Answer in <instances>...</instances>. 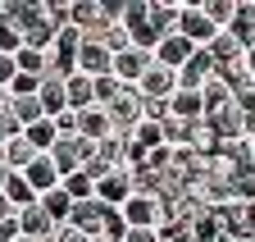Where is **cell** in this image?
Returning <instances> with one entry per match:
<instances>
[{"instance_id":"cell-1","label":"cell","mask_w":255,"mask_h":242,"mask_svg":"<svg viewBox=\"0 0 255 242\" xmlns=\"http://www.w3.org/2000/svg\"><path fill=\"white\" fill-rule=\"evenodd\" d=\"M69 224L73 229H82L91 242L96 238H119L123 233V224H119V215H114V210L110 206H101V201H73V210H69Z\"/></svg>"},{"instance_id":"cell-2","label":"cell","mask_w":255,"mask_h":242,"mask_svg":"<svg viewBox=\"0 0 255 242\" xmlns=\"http://www.w3.org/2000/svg\"><path fill=\"white\" fill-rule=\"evenodd\" d=\"M105 114H110V124H114V137H128L141 119H146V101H141V92L137 87H119L114 92V101L110 105H101Z\"/></svg>"},{"instance_id":"cell-3","label":"cell","mask_w":255,"mask_h":242,"mask_svg":"<svg viewBox=\"0 0 255 242\" xmlns=\"http://www.w3.org/2000/svg\"><path fill=\"white\" fill-rule=\"evenodd\" d=\"M91 156H96V146H91V142H82V137H73V133H59V137L50 142V151H46V160L55 165V174H59V178L78 174Z\"/></svg>"},{"instance_id":"cell-4","label":"cell","mask_w":255,"mask_h":242,"mask_svg":"<svg viewBox=\"0 0 255 242\" xmlns=\"http://www.w3.org/2000/svg\"><path fill=\"white\" fill-rule=\"evenodd\" d=\"M173 32L178 37H187L196 50H205L214 37H219V27L201 14V0H182V9H178V23H173Z\"/></svg>"},{"instance_id":"cell-5","label":"cell","mask_w":255,"mask_h":242,"mask_svg":"<svg viewBox=\"0 0 255 242\" xmlns=\"http://www.w3.org/2000/svg\"><path fill=\"white\" fill-rule=\"evenodd\" d=\"M114 215H119V224L123 229H159V224H164V206H159V201H150V197H128L119 210H114Z\"/></svg>"},{"instance_id":"cell-6","label":"cell","mask_w":255,"mask_h":242,"mask_svg":"<svg viewBox=\"0 0 255 242\" xmlns=\"http://www.w3.org/2000/svg\"><path fill=\"white\" fill-rule=\"evenodd\" d=\"M101 206L119 210L128 197H132V169H105L101 178H96V192H91Z\"/></svg>"},{"instance_id":"cell-7","label":"cell","mask_w":255,"mask_h":242,"mask_svg":"<svg viewBox=\"0 0 255 242\" xmlns=\"http://www.w3.org/2000/svg\"><path fill=\"white\" fill-rule=\"evenodd\" d=\"M73 137L101 146L105 137H114V124H110V114L101 105H87V110H73Z\"/></svg>"},{"instance_id":"cell-8","label":"cell","mask_w":255,"mask_h":242,"mask_svg":"<svg viewBox=\"0 0 255 242\" xmlns=\"http://www.w3.org/2000/svg\"><path fill=\"white\" fill-rule=\"evenodd\" d=\"M137 92H141L146 105H159V101H169V96L178 92V73L164 69V64H150V69L141 73V82H137Z\"/></svg>"},{"instance_id":"cell-9","label":"cell","mask_w":255,"mask_h":242,"mask_svg":"<svg viewBox=\"0 0 255 242\" xmlns=\"http://www.w3.org/2000/svg\"><path fill=\"white\" fill-rule=\"evenodd\" d=\"M155 64V59H150V50H137V46H128V50H119L114 55V64H110V73L123 82V87H137L141 82V73Z\"/></svg>"},{"instance_id":"cell-10","label":"cell","mask_w":255,"mask_h":242,"mask_svg":"<svg viewBox=\"0 0 255 242\" xmlns=\"http://www.w3.org/2000/svg\"><path fill=\"white\" fill-rule=\"evenodd\" d=\"M191 55H196V46H191L187 37H178V32H164V37L155 41V50H150V59H155V64H164V69H173V73L187 64Z\"/></svg>"},{"instance_id":"cell-11","label":"cell","mask_w":255,"mask_h":242,"mask_svg":"<svg viewBox=\"0 0 255 242\" xmlns=\"http://www.w3.org/2000/svg\"><path fill=\"white\" fill-rule=\"evenodd\" d=\"M110 64H114V55H110L101 41H82V46H78V55H73V69H78L82 78H105V73H110Z\"/></svg>"},{"instance_id":"cell-12","label":"cell","mask_w":255,"mask_h":242,"mask_svg":"<svg viewBox=\"0 0 255 242\" xmlns=\"http://www.w3.org/2000/svg\"><path fill=\"white\" fill-rule=\"evenodd\" d=\"M214 78V64H210V55L205 50H196L187 59V64L178 69V92H201V87Z\"/></svg>"},{"instance_id":"cell-13","label":"cell","mask_w":255,"mask_h":242,"mask_svg":"<svg viewBox=\"0 0 255 242\" xmlns=\"http://www.w3.org/2000/svg\"><path fill=\"white\" fill-rule=\"evenodd\" d=\"M14 229H18V238H50V229H55V220L46 215V210L32 201V206H23V210H14Z\"/></svg>"},{"instance_id":"cell-14","label":"cell","mask_w":255,"mask_h":242,"mask_svg":"<svg viewBox=\"0 0 255 242\" xmlns=\"http://www.w3.org/2000/svg\"><path fill=\"white\" fill-rule=\"evenodd\" d=\"M242 50L246 46H255V0H237V9H233V23L223 27Z\"/></svg>"},{"instance_id":"cell-15","label":"cell","mask_w":255,"mask_h":242,"mask_svg":"<svg viewBox=\"0 0 255 242\" xmlns=\"http://www.w3.org/2000/svg\"><path fill=\"white\" fill-rule=\"evenodd\" d=\"M178 9H182V0H146V27H150L155 37L173 32V23H178Z\"/></svg>"},{"instance_id":"cell-16","label":"cell","mask_w":255,"mask_h":242,"mask_svg":"<svg viewBox=\"0 0 255 242\" xmlns=\"http://www.w3.org/2000/svg\"><path fill=\"white\" fill-rule=\"evenodd\" d=\"M23 183L32 188V192H50V188H59V174H55V165L46 160V156H32V165L23 169Z\"/></svg>"},{"instance_id":"cell-17","label":"cell","mask_w":255,"mask_h":242,"mask_svg":"<svg viewBox=\"0 0 255 242\" xmlns=\"http://www.w3.org/2000/svg\"><path fill=\"white\" fill-rule=\"evenodd\" d=\"M32 156H37V151L27 146V137H23V133H18V137H9L5 146H0V160H5V169H9V174H23V169L32 165Z\"/></svg>"},{"instance_id":"cell-18","label":"cell","mask_w":255,"mask_h":242,"mask_svg":"<svg viewBox=\"0 0 255 242\" xmlns=\"http://www.w3.org/2000/svg\"><path fill=\"white\" fill-rule=\"evenodd\" d=\"M64 101H69V110H87V105H96V87H91V78L69 73V78H64Z\"/></svg>"},{"instance_id":"cell-19","label":"cell","mask_w":255,"mask_h":242,"mask_svg":"<svg viewBox=\"0 0 255 242\" xmlns=\"http://www.w3.org/2000/svg\"><path fill=\"white\" fill-rule=\"evenodd\" d=\"M228 105H233V92H228V82H223V78H210V82L201 87V114L210 119V114L228 110Z\"/></svg>"},{"instance_id":"cell-20","label":"cell","mask_w":255,"mask_h":242,"mask_svg":"<svg viewBox=\"0 0 255 242\" xmlns=\"http://www.w3.org/2000/svg\"><path fill=\"white\" fill-rule=\"evenodd\" d=\"M169 119H182V124H196L201 114V92H173L169 96Z\"/></svg>"},{"instance_id":"cell-21","label":"cell","mask_w":255,"mask_h":242,"mask_svg":"<svg viewBox=\"0 0 255 242\" xmlns=\"http://www.w3.org/2000/svg\"><path fill=\"white\" fill-rule=\"evenodd\" d=\"M5 105H9V114H14V124H18V128H32L37 119H46V114H41V101H37V96H9Z\"/></svg>"},{"instance_id":"cell-22","label":"cell","mask_w":255,"mask_h":242,"mask_svg":"<svg viewBox=\"0 0 255 242\" xmlns=\"http://www.w3.org/2000/svg\"><path fill=\"white\" fill-rule=\"evenodd\" d=\"M0 197H5V206H9V210H23V206L37 201V192L23 183V174H9V178H5V188H0Z\"/></svg>"},{"instance_id":"cell-23","label":"cell","mask_w":255,"mask_h":242,"mask_svg":"<svg viewBox=\"0 0 255 242\" xmlns=\"http://www.w3.org/2000/svg\"><path fill=\"white\" fill-rule=\"evenodd\" d=\"M46 50H27V46H18L14 50V73H27V78H46Z\"/></svg>"},{"instance_id":"cell-24","label":"cell","mask_w":255,"mask_h":242,"mask_svg":"<svg viewBox=\"0 0 255 242\" xmlns=\"http://www.w3.org/2000/svg\"><path fill=\"white\" fill-rule=\"evenodd\" d=\"M23 137H27V146L37 151V156H46V151H50V142L59 137V128H55V119H37L32 128H23Z\"/></svg>"},{"instance_id":"cell-25","label":"cell","mask_w":255,"mask_h":242,"mask_svg":"<svg viewBox=\"0 0 255 242\" xmlns=\"http://www.w3.org/2000/svg\"><path fill=\"white\" fill-rule=\"evenodd\" d=\"M37 206L46 210V215H50L55 224H64V220H69V210H73V201L64 197V188H50V192H41V197H37Z\"/></svg>"},{"instance_id":"cell-26","label":"cell","mask_w":255,"mask_h":242,"mask_svg":"<svg viewBox=\"0 0 255 242\" xmlns=\"http://www.w3.org/2000/svg\"><path fill=\"white\" fill-rule=\"evenodd\" d=\"M233 9H237V0H201V14H205V18L219 27V32L233 23Z\"/></svg>"},{"instance_id":"cell-27","label":"cell","mask_w":255,"mask_h":242,"mask_svg":"<svg viewBox=\"0 0 255 242\" xmlns=\"http://www.w3.org/2000/svg\"><path fill=\"white\" fill-rule=\"evenodd\" d=\"M59 188H64V197L69 201H91V192H96V183L78 169V174H69V178H59Z\"/></svg>"},{"instance_id":"cell-28","label":"cell","mask_w":255,"mask_h":242,"mask_svg":"<svg viewBox=\"0 0 255 242\" xmlns=\"http://www.w3.org/2000/svg\"><path fill=\"white\" fill-rule=\"evenodd\" d=\"M233 201H246V206L255 201V165L233 174Z\"/></svg>"},{"instance_id":"cell-29","label":"cell","mask_w":255,"mask_h":242,"mask_svg":"<svg viewBox=\"0 0 255 242\" xmlns=\"http://www.w3.org/2000/svg\"><path fill=\"white\" fill-rule=\"evenodd\" d=\"M91 87H96V105H110V101H114V92H119L123 82H119L114 73H105V78H91Z\"/></svg>"},{"instance_id":"cell-30","label":"cell","mask_w":255,"mask_h":242,"mask_svg":"<svg viewBox=\"0 0 255 242\" xmlns=\"http://www.w3.org/2000/svg\"><path fill=\"white\" fill-rule=\"evenodd\" d=\"M50 242H91V238H87L82 229H73L69 220H64V224H55V229H50Z\"/></svg>"},{"instance_id":"cell-31","label":"cell","mask_w":255,"mask_h":242,"mask_svg":"<svg viewBox=\"0 0 255 242\" xmlns=\"http://www.w3.org/2000/svg\"><path fill=\"white\" fill-rule=\"evenodd\" d=\"M18 133H23V128L14 124V114H9V105H0V146H5L9 137H18Z\"/></svg>"},{"instance_id":"cell-32","label":"cell","mask_w":255,"mask_h":242,"mask_svg":"<svg viewBox=\"0 0 255 242\" xmlns=\"http://www.w3.org/2000/svg\"><path fill=\"white\" fill-rule=\"evenodd\" d=\"M119 242H159V229H123Z\"/></svg>"},{"instance_id":"cell-33","label":"cell","mask_w":255,"mask_h":242,"mask_svg":"<svg viewBox=\"0 0 255 242\" xmlns=\"http://www.w3.org/2000/svg\"><path fill=\"white\" fill-rule=\"evenodd\" d=\"M23 41H18V32H14V27L9 23H0V55H14Z\"/></svg>"},{"instance_id":"cell-34","label":"cell","mask_w":255,"mask_h":242,"mask_svg":"<svg viewBox=\"0 0 255 242\" xmlns=\"http://www.w3.org/2000/svg\"><path fill=\"white\" fill-rule=\"evenodd\" d=\"M14 82V55H0V87Z\"/></svg>"},{"instance_id":"cell-35","label":"cell","mask_w":255,"mask_h":242,"mask_svg":"<svg viewBox=\"0 0 255 242\" xmlns=\"http://www.w3.org/2000/svg\"><path fill=\"white\" fill-rule=\"evenodd\" d=\"M0 242H18V229H14V220H5V224H0Z\"/></svg>"},{"instance_id":"cell-36","label":"cell","mask_w":255,"mask_h":242,"mask_svg":"<svg viewBox=\"0 0 255 242\" xmlns=\"http://www.w3.org/2000/svg\"><path fill=\"white\" fill-rule=\"evenodd\" d=\"M242 69L251 73V82H255V46H246V55H242Z\"/></svg>"},{"instance_id":"cell-37","label":"cell","mask_w":255,"mask_h":242,"mask_svg":"<svg viewBox=\"0 0 255 242\" xmlns=\"http://www.w3.org/2000/svg\"><path fill=\"white\" fill-rule=\"evenodd\" d=\"M5 220H14V210L5 206V197H0V224H5Z\"/></svg>"},{"instance_id":"cell-38","label":"cell","mask_w":255,"mask_h":242,"mask_svg":"<svg viewBox=\"0 0 255 242\" xmlns=\"http://www.w3.org/2000/svg\"><path fill=\"white\" fill-rule=\"evenodd\" d=\"M5 178H9V169H5V160H0V188H5Z\"/></svg>"},{"instance_id":"cell-39","label":"cell","mask_w":255,"mask_h":242,"mask_svg":"<svg viewBox=\"0 0 255 242\" xmlns=\"http://www.w3.org/2000/svg\"><path fill=\"white\" fill-rule=\"evenodd\" d=\"M18 242H50V238H18Z\"/></svg>"},{"instance_id":"cell-40","label":"cell","mask_w":255,"mask_h":242,"mask_svg":"<svg viewBox=\"0 0 255 242\" xmlns=\"http://www.w3.org/2000/svg\"><path fill=\"white\" fill-rule=\"evenodd\" d=\"M96 242H119V238H96Z\"/></svg>"},{"instance_id":"cell-41","label":"cell","mask_w":255,"mask_h":242,"mask_svg":"<svg viewBox=\"0 0 255 242\" xmlns=\"http://www.w3.org/2000/svg\"><path fill=\"white\" fill-rule=\"evenodd\" d=\"M251 165H255V142H251Z\"/></svg>"},{"instance_id":"cell-42","label":"cell","mask_w":255,"mask_h":242,"mask_svg":"<svg viewBox=\"0 0 255 242\" xmlns=\"http://www.w3.org/2000/svg\"><path fill=\"white\" fill-rule=\"evenodd\" d=\"M0 105H5V87H0Z\"/></svg>"},{"instance_id":"cell-43","label":"cell","mask_w":255,"mask_h":242,"mask_svg":"<svg viewBox=\"0 0 255 242\" xmlns=\"http://www.w3.org/2000/svg\"><path fill=\"white\" fill-rule=\"evenodd\" d=\"M0 14H5V0H0Z\"/></svg>"}]
</instances>
